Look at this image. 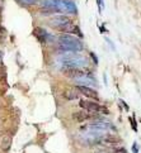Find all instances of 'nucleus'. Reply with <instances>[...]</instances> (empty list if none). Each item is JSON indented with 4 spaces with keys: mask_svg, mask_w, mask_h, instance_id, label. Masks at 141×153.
<instances>
[{
    "mask_svg": "<svg viewBox=\"0 0 141 153\" xmlns=\"http://www.w3.org/2000/svg\"><path fill=\"white\" fill-rule=\"evenodd\" d=\"M58 48L64 52H81L84 50V45L78 37L71 34H61L57 38Z\"/></svg>",
    "mask_w": 141,
    "mask_h": 153,
    "instance_id": "1",
    "label": "nucleus"
},
{
    "mask_svg": "<svg viewBox=\"0 0 141 153\" xmlns=\"http://www.w3.org/2000/svg\"><path fill=\"white\" fill-rule=\"evenodd\" d=\"M62 66L65 70L68 68H83L86 65V58L76 54L75 52H66L60 57Z\"/></svg>",
    "mask_w": 141,
    "mask_h": 153,
    "instance_id": "2",
    "label": "nucleus"
},
{
    "mask_svg": "<svg viewBox=\"0 0 141 153\" xmlns=\"http://www.w3.org/2000/svg\"><path fill=\"white\" fill-rule=\"evenodd\" d=\"M80 108H83L85 111L88 113H103V114H108V109L106 106L100 105V104L95 102V101H90V100H80L79 101Z\"/></svg>",
    "mask_w": 141,
    "mask_h": 153,
    "instance_id": "3",
    "label": "nucleus"
},
{
    "mask_svg": "<svg viewBox=\"0 0 141 153\" xmlns=\"http://www.w3.org/2000/svg\"><path fill=\"white\" fill-rule=\"evenodd\" d=\"M32 34H33L36 37V39H38V42H41V43H46L51 38L50 33H48L45 28H42V27H34Z\"/></svg>",
    "mask_w": 141,
    "mask_h": 153,
    "instance_id": "4",
    "label": "nucleus"
},
{
    "mask_svg": "<svg viewBox=\"0 0 141 153\" xmlns=\"http://www.w3.org/2000/svg\"><path fill=\"white\" fill-rule=\"evenodd\" d=\"M75 90H78L80 94H83L86 97H90V99H95V100H99V96H98V92H97L94 89H92L89 86H80L78 85L75 87Z\"/></svg>",
    "mask_w": 141,
    "mask_h": 153,
    "instance_id": "5",
    "label": "nucleus"
},
{
    "mask_svg": "<svg viewBox=\"0 0 141 153\" xmlns=\"http://www.w3.org/2000/svg\"><path fill=\"white\" fill-rule=\"evenodd\" d=\"M74 81H76V82L80 85V86H94L97 84L95 79L92 76V74H86V75H83V76H79V77L74 79Z\"/></svg>",
    "mask_w": 141,
    "mask_h": 153,
    "instance_id": "6",
    "label": "nucleus"
},
{
    "mask_svg": "<svg viewBox=\"0 0 141 153\" xmlns=\"http://www.w3.org/2000/svg\"><path fill=\"white\" fill-rule=\"evenodd\" d=\"M94 117H95L94 114H90V113L85 111V110H79V111H75L73 114V119L78 123H83V122H85V120L93 119Z\"/></svg>",
    "mask_w": 141,
    "mask_h": 153,
    "instance_id": "7",
    "label": "nucleus"
},
{
    "mask_svg": "<svg viewBox=\"0 0 141 153\" xmlns=\"http://www.w3.org/2000/svg\"><path fill=\"white\" fill-rule=\"evenodd\" d=\"M70 22H71V20H70L69 17H65V15H56V17H53L50 20V25L53 27V28L56 29V28H58V27L70 23Z\"/></svg>",
    "mask_w": 141,
    "mask_h": 153,
    "instance_id": "8",
    "label": "nucleus"
},
{
    "mask_svg": "<svg viewBox=\"0 0 141 153\" xmlns=\"http://www.w3.org/2000/svg\"><path fill=\"white\" fill-rule=\"evenodd\" d=\"M10 144H12V137L10 135H4L2 138V148L4 151H8L10 148Z\"/></svg>",
    "mask_w": 141,
    "mask_h": 153,
    "instance_id": "9",
    "label": "nucleus"
},
{
    "mask_svg": "<svg viewBox=\"0 0 141 153\" xmlns=\"http://www.w3.org/2000/svg\"><path fill=\"white\" fill-rule=\"evenodd\" d=\"M64 96H65L66 100H73V99L76 97V92H75L74 90H71V89H66L64 92Z\"/></svg>",
    "mask_w": 141,
    "mask_h": 153,
    "instance_id": "10",
    "label": "nucleus"
},
{
    "mask_svg": "<svg viewBox=\"0 0 141 153\" xmlns=\"http://www.w3.org/2000/svg\"><path fill=\"white\" fill-rule=\"evenodd\" d=\"M19 3H22V4H24V5H33L34 3H37L38 0H18Z\"/></svg>",
    "mask_w": 141,
    "mask_h": 153,
    "instance_id": "11",
    "label": "nucleus"
},
{
    "mask_svg": "<svg viewBox=\"0 0 141 153\" xmlns=\"http://www.w3.org/2000/svg\"><path fill=\"white\" fill-rule=\"evenodd\" d=\"M130 122H131V125H132V129L136 132L137 130V124H136V122H135V117H131L130 118Z\"/></svg>",
    "mask_w": 141,
    "mask_h": 153,
    "instance_id": "12",
    "label": "nucleus"
},
{
    "mask_svg": "<svg viewBox=\"0 0 141 153\" xmlns=\"http://www.w3.org/2000/svg\"><path fill=\"white\" fill-rule=\"evenodd\" d=\"M97 3H98V7H99V13H102L103 12V0H97Z\"/></svg>",
    "mask_w": 141,
    "mask_h": 153,
    "instance_id": "13",
    "label": "nucleus"
},
{
    "mask_svg": "<svg viewBox=\"0 0 141 153\" xmlns=\"http://www.w3.org/2000/svg\"><path fill=\"white\" fill-rule=\"evenodd\" d=\"M90 57L93 58V62H94L95 65H98V57H97V56H95V54H94L93 52H90Z\"/></svg>",
    "mask_w": 141,
    "mask_h": 153,
    "instance_id": "14",
    "label": "nucleus"
},
{
    "mask_svg": "<svg viewBox=\"0 0 141 153\" xmlns=\"http://www.w3.org/2000/svg\"><path fill=\"white\" fill-rule=\"evenodd\" d=\"M5 79V72H4V70L0 67V81H3Z\"/></svg>",
    "mask_w": 141,
    "mask_h": 153,
    "instance_id": "15",
    "label": "nucleus"
},
{
    "mask_svg": "<svg viewBox=\"0 0 141 153\" xmlns=\"http://www.w3.org/2000/svg\"><path fill=\"white\" fill-rule=\"evenodd\" d=\"M132 151H134V153H139V144H137V143H134Z\"/></svg>",
    "mask_w": 141,
    "mask_h": 153,
    "instance_id": "16",
    "label": "nucleus"
},
{
    "mask_svg": "<svg viewBox=\"0 0 141 153\" xmlns=\"http://www.w3.org/2000/svg\"><path fill=\"white\" fill-rule=\"evenodd\" d=\"M115 153H127V152H126V149H124V148H118V149H116Z\"/></svg>",
    "mask_w": 141,
    "mask_h": 153,
    "instance_id": "17",
    "label": "nucleus"
},
{
    "mask_svg": "<svg viewBox=\"0 0 141 153\" xmlns=\"http://www.w3.org/2000/svg\"><path fill=\"white\" fill-rule=\"evenodd\" d=\"M4 33H5V29L3 28V27H2V25H0V38H2V37L4 36Z\"/></svg>",
    "mask_w": 141,
    "mask_h": 153,
    "instance_id": "18",
    "label": "nucleus"
},
{
    "mask_svg": "<svg viewBox=\"0 0 141 153\" xmlns=\"http://www.w3.org/2000/svg\"><path fill=\"white\" fill-rule=\"evenodd\" d=\"M106 41H107V42H108V43H110V46H111V47H112V48H113V50H115V46H113V43H112V42H111V41H110V39H108V38H106Z\"/></svg>",
    "mask_w": 141,
    "mask_h": 153,
    "instance_id": "19",
    "label": "nucleus"
},
{
    "mask_svg": "<svg viewBox=\"0 0 141 153\" xmlns=\"http://www.w3.org/2000/svg\"><path fill=\"white\" fill-rule=\"evenodd\" d=\"M121 101H122V104H123V106H124V109H126V111H127V110H128V105H127V104H126V102H124L123 100H121Z\"/></svg>",
    "mask_w": 141,
    "mask_h": 153,
    "instance_id": "20",
    "label": "nucleus"
},
{
    "mask_svg": "<svg viewBox=\"0 0 141 153\" xmlns=\"http://www.w3.org/2000/svg\"><path fill=\"white\" fill-rule=\"evenodd\" d=\"M2 57H3V53H2V52H0V59H2Z\"/></svg>",
    "mask_w": 141,
    "mask_h": 153,
    "instance_id": "21",
    "label": "nucleus"
}]
</instances>
